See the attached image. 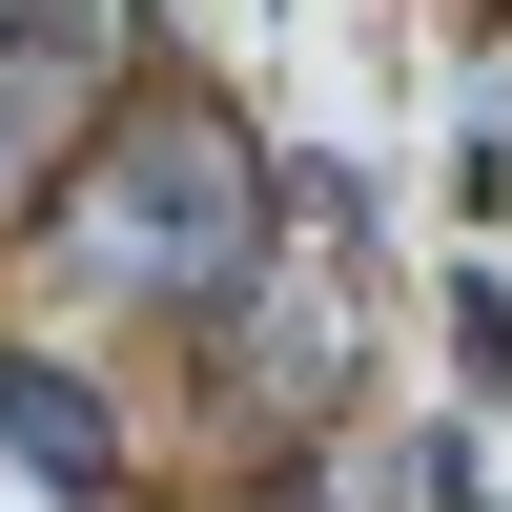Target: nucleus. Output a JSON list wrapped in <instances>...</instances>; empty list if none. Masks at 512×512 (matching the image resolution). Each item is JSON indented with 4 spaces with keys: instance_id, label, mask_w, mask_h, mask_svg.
Wrapping results in <instances>:
<instances>
[{
    "instance_id": "obj_1",
    "label": "nucleus",
    "mask_w": 512,
    "mask_h": 512,
    "mask_svg": "<svg viewBox=\"0 0 512 512\" xmlns=\"http://www.w3.org/2000/svg\"><path fill=\"white\" fill-rule=\"evenodd\" d=\"M41 267H62L82 308H226V287L267 267V144H246L226 103H185V82H144V103L62 164Z\"/></svg>"
},
{
    "instance_id": "obj_2",
    "label": "nucleus",
    "mask_w": 512,
    "mask_h": 512,
    "mask_svg": "<svg viewBox=\"0 0 512 512\" xmlns=\"http://www.w3.org/2000/svg\"><path fill=\"white\" fill-rule=\"evenodd\" d=\"M144 41H164L144 0H41V21L0 41V226H41V205H62V164L103 144L144 82H164Z\"/></svg>"
},
{
    "instance_id": "obj_3",
    "label": "nucleus",
    "mask_w": 512,
    "mask_h": 512,
    "mask_svg": "<svg viewBox=\"0 0 512 512\" xmlns=\"http://www.w3.org/2000/svg\"><path fill=\"white\" fill-rule=\"evenodd\" d=\"M205 390H226L246 431L349 410V267H246L226 308H205Z\"/></svg>"
},
{
    "instance_id": "obj_4",
    "label": "nucleus",
    "mask_w": 512,
    "mask_h": 512,
    "mask_svg": "<svg viewBox=\"0 0 512 512\" xmlns=\"http://www.w3.org/2000/svg\"><path fill=\"white\" fill-rule=\"evenodd\" d=\"M0 451H41L62 492H103V472H123V390H82L62 349H21V328H0Z\"/></svg>"
},
{
    "instance_id": "obj_5",
    "label": "nucleus",
    "mask_w": 512,
    "mask_h": 512,
    "mask_svg": "<svg viewBox=\"0 0 512 512\" xmlns=\"http://www.w3.org/2000/svg\"><path fill=\"white\" fill-rule=\"evenodd\" d=\"M21 21H41V0H0V41H21Z\"/></svg>"
}]
</instances>
